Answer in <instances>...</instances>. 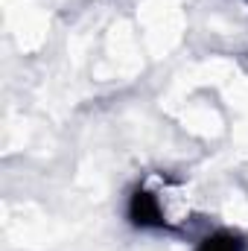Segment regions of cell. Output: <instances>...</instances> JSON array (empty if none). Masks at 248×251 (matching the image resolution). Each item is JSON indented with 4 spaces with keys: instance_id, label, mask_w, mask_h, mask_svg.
Here are the masks:
<instances>
[{
    "instance_id": "obj_1",
    "label": "cell",
    "mask_w": 248,
    "mask_h": 251,
    "mask_svg": "<svg viewBox=\"0 0 248 251\" xmlns=\"http://www.w3.org/2000/svg\"><path fill=\"white\" fill-rule=\"evenodd\" d=\"M198 251H246V243L231 231H219V234H210L207 240H201Z\"/></svg>"
}]
</instances>
